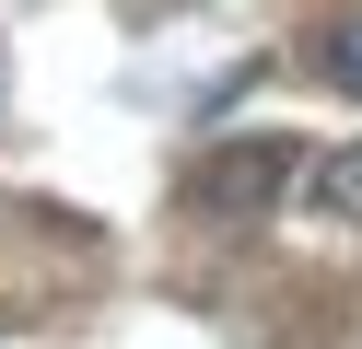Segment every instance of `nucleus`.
<instances>
[{"mask_svg":"<svg viewBox=\"0 0 362 349\" xmlns=\"http://www.w3.org/2000/svg\"><path fill=\"white\" fill-rule=\"evenodd\" d=\"M304 221H339V233H362V140L351 152H327V163H304Z\"/></svg>","mask_w":362,"mask_h":349,"instance_id":"f03ea898","label":"nucleus"},{"mask_svg":"<svg viewBox=\"0 0 362 349\" xmlns=\"http://www.w3.org/2000/svg\"><path fill=\"white\" fill-rule=\"evenodd\" d=\"M304 70H315V82H327V93H351V105H362V12H339L327 35L304 47Z\"/></svg>","mask_w":362,"mask_h":349,"instance_id":"7ed1b4c3","label":"nucleus"},{"mask_svg":"<svg viewBox=\"0 0 362 349\" xmlns=\"http://www.w3.org/2000/svg\"><path fill=\"white\" fill-rule=\"evenodd\" d=\"M292 175H304V163H292L281 140H222V152L187 175V209H199V221H257Z\"/></svg>","mask_w":362,"mask_h":349,"instance_id":"f257e3e1","label":"nucleus"}]
</instances>
